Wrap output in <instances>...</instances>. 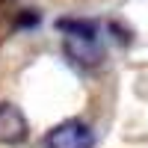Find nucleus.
Returning <instances> with one entry per match:
<instances>
[{
	"instance_id": "nucleus-1",
	"label": "nucleus",
	"mask_w": 148,
	"mask_h": 148,
	"mask_svg": "<svg viewBox=\"0 0 148 148\" xmlns=\"http://www.w3.org/2000/svg\"><path fill=\"white\" fill-rule=\"evenodd\" d=\"M59 30L65 33V53L77 65H98L101 62V42L92 21H59Z\"/></svg>"
},
{
	"instance_id": "nucleus-3",
	"label": "nucleus",
	"mask_w": 148,
	"mask_h": 148,
	"mask_svg": "<svg viewBox=\"0 0 148 148\" xmlns=\"http://www.w3.org/2000/svg\"><path fill=\"white\" fill-rule=\"evenodd\" d=\"M27 139V119L15 104H0V142L21 145Z\"/></svg>"
},
{
	"instance_id": "nucleus-2",
	"label": "nucleus",
	"mask_w": 148,
	"mask_h": 148,
	"mask_svg": "<svg viewBox=\"0 0 148 148\" xmlns=\"http://www.w3.org/2000/svg\"><path fill=\"white\" fill-rule=\"evenodd\" d=\"M47 148H92L95 145V133L92 127L80 119H68L62 125H56L51 133L45 136Z\"/></svg>"
}]
</instances>
